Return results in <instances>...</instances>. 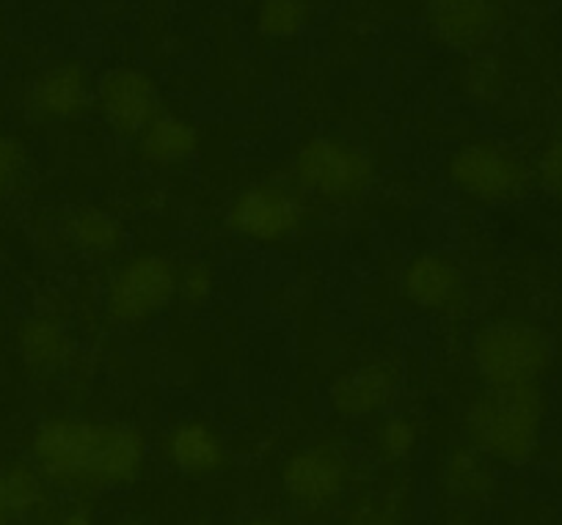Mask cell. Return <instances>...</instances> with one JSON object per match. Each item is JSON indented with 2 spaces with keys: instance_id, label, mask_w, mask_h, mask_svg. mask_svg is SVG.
<instances>
[{
  "instance_id": "1",
  "label": "cell",
  "mask_w": 562,
  "mask_h": 525,
  "mask_svg": "<svg viewBox=\"0 0 562 525\" xmlns=\"http://www.w3.org/2000/svg\"><path fill=\"white\" fill-rule=\"evenodd\" d=\"M42 479L78 492L122 490L147 465V441L135 426L86 415H50L31 441Z\"/></svg>"
},
{
  "instance_id": "2",
  "label": "cell",
  "mask_w": 562,
  "mask_h": 525,
  "mask_svg": "<svg viewBox=\"0 0 562 525\" xmlns=\"http://www.w3.org/2000/svg\"><path fill=\"white\" fill-rule=\"evenodd\" d=\"M546 399L538 386L485 388L467 404L463 426L483 457L524 465L535 454L543 432Z\"/></svg>"
},
{
  "instance_id": "3",
  "label": "cell",
  "mask_w": 562,
  "mask_h": 525,
  "mask_svg": "<svg viewBox=\"0 0 562 525\" xmlns=\"http://www.w3.org/2000/svg\"><path fill=\"white\" fill-rule=\"evenodd\" d=\"M554 339L527 319H496L472 339V361L485 388L538 386L554 364Z\"/></svg>"
},
{
  "instance_id": "4",
  "label": "cell",
  "mask_w": 562,
  "mask_h": 525,
  "mask_svg": "<svg viewBox=\"0 0 562 525\" xmlns=\"http://www.w3.org/2000/svg\"><path fill=\"white\" fill-rule=\"evenodd\" d=\"M295 185L328 204L359 202L375 180V166L361 146L334 135L304 140L293 160Z\"/></svg>"
},
{
  "instance_id": "5",
  "label": "cell",
  "mask_w": 562,
  "mask_h": 525,
  "mask_svg": "<svg viewBox=\"0 0 562 525\" xmlns=\"http://www.w3.org/2000/svg\"><path fill=\"white\" fill-rule=\"evenodd\" d=\"M180 270L160 253H138L111 275L105 289L108 317L116 324H144L177 300Z\"/></svg>"
},
{
  "instance_id": "6",
  "label": "cell",
  "mask_w": 562,
  "mask_h": 525,
  "mask_svg": "<svg viewBox=\"0 0 562 525\" xmlns=\"http://www.w3.org/2000/svg\"><path fill=\"white\" fill-rule=\"evenodd\" d=\"M447 176L463 196L474 202L502 204L527 191L532 171L510 146L496 140H474L450 157Z\"/></svg>"
},
{
  "instance_id": "7",
  "label": "cell",
  "mask_w": 562,
  "mask_h": 525,
  "mask_svg": "<svg viewBox=\"0 0 562 525\" xmlns=\"http://www.w3.org/2000/svg\"><path fill=\"white\" fill-rule=\"evenodd\" d=\"M350 484V463L331 443H315L293 452L281 468L284 498L301 514H326L345 498Z\"/></svg>"
},
{
  "instance_id": "8",
  "label": "cell",
  "mask_w": 562,
  "mask_h": 525,
  "mask_svg": "<svg viewBox=\"0 0 562 525\" xmlns=\"http://www.w3.org/2000/svg\"><path fill=\"white\" fill-rule=\"evenodd\" d=\"M304 224V204L288 187L262 182L251 185L232 198L226 209V226L232 235L248 242H273L290 240Z\"/></svg>"
},
{
  "instance_id": "9",
  "label": "cell",
  "mask_w": 562,
  "mask_h": 525,
  "mask_svg": "<svg viewBox=\"0 0 562 525\" xmlns=\"http://www.w3.org/2000/svg\"><path fill=\"white\" fill-rule=\"evenodd\" d=\"M94 96L108 127L124 138H138L160 116L158 85L140 69H111L100 80Z\"/></svg>"
},
{
  "instance_id": "10",
  "label": "cell",
  "mask_w": 562,
  "mask_h": 525,
  "mask_svg": "<svg viewBox=\"0 0 562 525\" xmlns=\"http://www.w3.org/2000/svg\"><path fill=\"white\" fill-rule=\"evenodd\" d=\"M400 375L386 361H367L342 372L328 388V408L348 421L372 419L392 408Z\"/></svg>"
},
{
  "instance_id": "11",
  "label": "cell",
  "mask_w": 562,
  "mask_h": 525,
  "mask_svg": "<svg viewBox=\"0 0 562 525\" xmlns=\"http://www.w3.org/2000/svg\"><path fill=\"white\" fill-rule=\"evenodd\" d=\"M403 295L419 311L458 313L467 303V278L445 253H419L403 270Z\"/></svg>"
},
{
  "instance_id": "12",
  "label": "cell",
  "mask_w": 562,
  "mask_h": 525,
  "mask_svg": "<svg viewBox=\"0 0 562 525\" xmlns=\"http://www.w3.org/2000/svg\"><path fill=\"white\" fill-rule=\"evenodd\" d=\"M499 20L496 0H430L428 23L436 39L452 50H477Z\"/></svg>"
},
{
  "instance_id": "13",
  "label": "cell",
  "mask_w": 562,
  "mask_h": 525,
  "mask_svg": "<svg viewBox=\"0 0 562 525\" xmlns=\"http://www.w3.org/2000/svg\"><path fill=\"white\" fill-rule=\"evenodd\" d=\"M31 111L50 122H69L89 111L91 83L80 64H53L36 75L29 89Z\"/></svg>"
},
{
  "instance_id": "14",
  "label": "cell",
  "mask_w": 562,
  "mask_h": 525,
  "mask_svg": "<svg viewBox=\"0 0 562 525\" xmlns=\"http://www.w3.org/2000/svg\"><path fill=\"white\" fill-rule=\"evenodd\" d=\"M164 454L186 476H210L226 465V446L218 432L199 419L180 421L164 437Z\"/></svg>"
},
{
  "instance_id": "15",
  "label": "cell",
  "mask_w": 562,
  "mask_h": 525,
  "mask_svg": "<svg viewBox=\"0 0 562 525\" xmlns=\"http://www.w3.org/2000/svg\"><path fill=\"white\" fill-rule=\"evenodd\" d=\"M140 157L153 166H182L199 151V133L191 122L180 116L160 113L144 133L138 135Z\"/></svg>"
},
{
  "instance_id": "16",
  "label": "cell",
  "mask_w": 562,
  "mask_h": 525,
  "mask_svg": "<svg viewBox=\"0 0 562 525\" xmlns=\"http://www.w3.org/2000/svg\"><path fill=\"white\" fill-rule=\"evenodd\" d=\"M18 346L25 366L40 375H53V372L64 369L75 350L67 328L50 317H36L25 322L20 330Z\"/></svg>"
},
{
  "instance_id": "17",
  "label": "cell",
  "mask_w": 562,
  "mask_h": 525,
  "mask_svg": "<svg viewBox=\"0 0 562 525\" xmlns=\"http://www.w3.org/2000/svg\"><path fill=\"white\" fill-rule=\"evenodd\" d=\"M67 237L78 251L105 259L124 246V226L108 209L80 207L67 218Z\"/></svg>"
},
{
  "instance_id": "18",
  "label": "cell",
  "mask_w": 562,
  "mask_h": 525,
  "mask_svg": "<svg viewBox=\"0 0 562 525\" xmlns=\"http://www.w3.org/2000/svg\"><path fill=\"white\" fill-rule=\"evenodd\" d=\"M45 503V479L31 465H9L0 470V525L29 517Z\"/></svg>"
},
{
  "instance_id": "19",
  "label": "cell",
  "mask_w": 562,
  "mask_h": 525,
  "mask_svg": "<svg viewBox=\"0 0 562 525\" xmlns=\"http://www.w3.org/2000/svg\"><path fill=\"white\" fill-rule=\"evenodd\" d=\"M494 476L485 465V457L474 446L452 448L445 463V487L456 501H483L488 495Z\"/></svg>"
},
{
  "instance_id": "20",
  "label": "cell",
  "mask_w": 562,
  "mask_h": 525,
  "mask_svg": "<svg viewBox=\"0 0 562 525\" xmlns=\"http://www.w3.org/2000/svg\"><path fill=\"white\" fill-rule=\"evenodd\" d=\"M312 18V0H262L259 3V31L270 39H290Z\"/></svg>"
},
{
  "instance_id": "21",
  "label": "cell",
  "mask_w": 562,
  "mask_h": 525,
  "mask_svg": "<svg viewBox=\"0 0 562 525\" xmlns=\"http://www.w3.org/2000/svg\"><path fill=\"white\" fill-rule=\"evenodd\" d=\"M416 443H419V430H416L414 421L403 413H389L381 421L375 435L378 454H381L386 463H403L414 454Z\"/></svg>"
},
{
  "instance_id": "22",
  "label": "cell",
  "mask_w": 562,
  "mask_h": 525,
  "mask_svg": "<svg viewBox=\"0 0 562 525\" xmlns=\"http://www.w3.org/2000/svg\"><path fill=\"white\" fill-rule=\"evenodd\" d=\"M25 168V149L18 138L0 133V204L18 187Z\"/></svg>"
},
{
  "instance_id": "23",
  "label": "cell",
  "mask_w": 562,
  "mask_h": 525,
  "mask_svg": "<svg viewBox=\"0 0 562 525\" xmlns=\"http://www.w3.org/2000/svg\"><path fill=\"white\" fill-rule=\"evenodd\" d=\"M213 295V270L204 262H191L186 270H180L177 281V297L188 306H202Z\"/></svg>"
},
{
  "instance_id": "24",
  "label": "cell",
  "mask_w": 562,
  "mask_h": 525,
  "mask_svg": "<svg viewBox=\"0 0 562 525\" xmlns=\"http://www.w3.org/2000/svg\"><path fill=\"white\" fill-rule=\"evenodd\" d=\"M540 185L551 193V196L562 198V138L549 140L543 146L538 157V166H535Z\"/></svg>"
},
{
  "instance_id": "25",
  "label": "cell",
  "mask_w": 562,
  "mask_h": 525,
  "mask_svg": "<svg viewBox=\"0 0 562 525\" xmlns=\"http://www.w3.org/2000/svg\"><path fill=\"white\" fill-rule=\"evenodd\" d=\"M345 525H405L397 509L386 506V503H361L348 514Z\"/></svg>"
},
{
  "instance_id": "26",
  "label": "cell",
  "mask_w": 562,
  "mask_h": 525,
  "mask_svg": "<svg viewBox=\"0 0 562 525\" xmlns=\"http://www.w3.org/2000/svg\"><path fill=\"white\" fill-rule=\"evenodd\" d=\"M56 525H97L94 509H91L89 503H75L72 509H67V512L58 517Z\"/></svg>"
},
{
  "instance_id": "27",
  "label": "cell",
  "mask_w": 562,
  "mask_h": 525,
  "mask_svg": "<svg viewBox=\"0 0 562 525\" xmlns=\"http://www.w3.org/2000/svg\"><path fill=\"white\" fill-rule=\"evenodd\" d=\"M235 525H290V523H284V520L279 517H268V514H257V517H246Z\"/></svg>"
},
{
  "instance_id": "28",
  "label": "cell",
  "mask_w": 562,
  "mask_h": 525,
  "mask_svg": "<svg viewBox=\"0 0 562 525\" xmlns=\"http://www.w3.org/2000/svg\"><path fill=\"white\" fill-rule=\"evenodd\" d=\"M111 525H144V523H140V520H135V517H122V520H116V523H111Z\"/></svg>"
},
{
  "instance_id": "29",
  "label": "cell",
  "mask_w": 562,
  "mask_h": 525,
  "mask_svg": "<svg viewBox=\"0 0 562 525\" xmlns=\"http://www.w3.org/2000/svg\"><path fill=\"white\" fill-rule=\"evenodd\" d=\"M186 525H210L207 520H193V523H186Z\"/></svg>"
}]
</instances>
